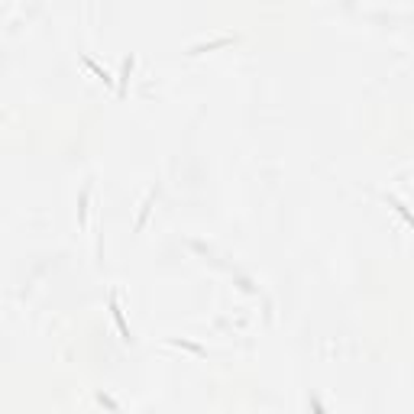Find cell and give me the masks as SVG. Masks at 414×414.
Segmentation results:
<instances>
[{
  "mask_svg": "<svg viewBox=\"0 0 414 414\" xmlns=\"http://www.w3.org/2000/svg\"><path fill=\"white\" fill-rule=\"evenodd\" d=\"M110 310H113V320H117V327H120V334H123V340H130V327L123 324V310L117 307V301L110 298Z\"/></svg>",
  "mask_w": 414,
  "mask_h": 414,
  "instance_id": "6da1fadb",
  "label": "cell"
}]
</instances>
